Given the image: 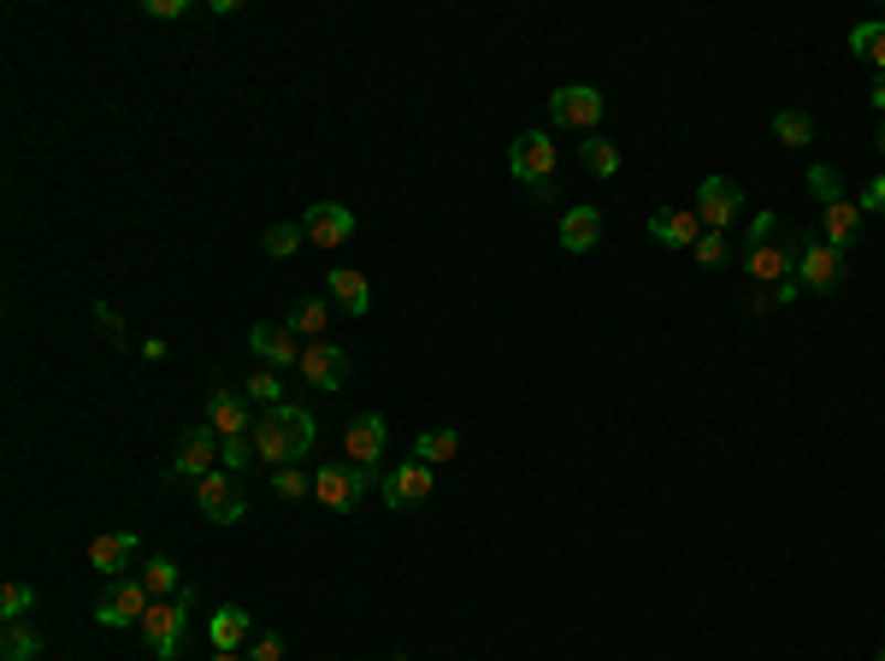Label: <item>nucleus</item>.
Here are the masks:
<instances>
[{"mask_svg":"<svg viewBox=\"0 0 885 661\" xmlns=\"http://www.w3.org/2000/svg\"><path fill=\"white\" fill-rule=\"evenodd\" d=\"M326 326H331V308L319 296H301L296 308H289V331H296V337H313V343H319V331H326Z\"/></svg>","mask_w":885,"mask_h":661,"instance_id":"393cba45","label":"nucleus"},{"mask_svg":"<svg viewBox=\"0 0 885 661\" xmlns=\"http://www.w3.org/2000/svg\"><path fill=\"white\" fill-rule=\"evenodd\" d=\"M142 585L154 590V597H178V590H183L178 585V562H172V555H154V562L142 567Z\"/></svg>","mask_w":885,"mask_h":661,"instance_id":"cd10ccee","label":"nucleus"},{"mask_svg":"<svg viewBox=\"0 0 885 661\" xmlns=\"http://www.w3.org/2000/svg\"><path fill=\"white\" fill-rule=\"evenodd\" d=\"M809 190L821 207H832V201H844V178H839V166H809Z\"/></svg>","mask_w":885,"mask_h":661,"instance_id":"7c9ffc66","label":"nucleus"},{"mask_svg":"<svg viewBox=\"0 0 885 661\" xmlns=\"http://www.w3.org/2000/svg\"><path fill=\"white\" fill-rule=\"evenodd\" d=\"M30 608H36V585H24V579H12L7 590H0V620L7 626H19Z\"/></svg>","mask_w":885,"mask_h":661,"instance_id":"bb28decb","label":"nucleus"},{"mask_svg":"<svg viewBox=\"0 0 885 661\" xmlns=\"http://www.w3.org/2000/svg\"><path fill=\"white\" fill-rule=\"evenodd\" d=\"M207 426L218 437H248L254 431V414H248L243 390H213V396H207Z\"/></svg>","mask_w":885,"mask_h":661,"instance_id":"a211bd4d","label":"nucleus"},{"mask_svg":"<svg viewBox=\"0 0 885 661\" xmlns=\"http://www.w3.org/2000/svg\"><path fill=\"white\" fill-rule=\"evenodd\" d=\"M213 455H218V431L207 426V419H201V426H190L178 437V461H172V479H207V472H218L213 467Z\"/></svg>","mask_w":885,"mask_h":661,"instance_id":"1a4fd4ad","label":"nucleus"},{"mask_svg":"<svg viewBox=\"0 0 885 661\" xmlns=\"http://www.w3.org/2000/svg\"><path fill=\"white\" fill-rule=\"evenodd\" d=\"M243 396H248V402H260V408H284V402H278V396H284V384H278V372H271V366H266V372H260V379H248V390H243Z\"/></svg>","mask_w":885,"mask_h":661,"instance_id":"72a5a7b5","label":"nucleus"},{"mask_svg":"<svg viewBox=\"0 0 885 661\" xmlns=\"http://www.w3.org/2000/svg\"><path fill=\"white\" fill-rule=\"evenodd\" d=\"M218 444H225V472H243L254 461V431L248 437H218Z\"/></svg>","mask_w":885,"mask_h":661,"instance_id":"e433bc0d","label":"nucleus"},{"mask_svg":"<svg viewBox=\"0 0 885 661\" xmlns=\"http://www.w3.org/2000/svg\"><path fill=\"white\" fill-rule=\"evenodd\" d=\"M366 479H372V472L354 467V461H343V467H319V472H313V497L326 502V508H337V514H354V508L366 502Z\"/></svg>","mask_w":885,"mask_h":661,"instance_id":"20e7f679","label":"nucleus"},{"mask_svg":"<svg viewBox=\"0 0 885 661\" xmlns=\"http://www.w3.org/2000/svg\"><path fill=\"white\" fill-rule=\"evenodd\" d=\"M271 490H278L284 502H296V497H313V479H308V472H296V467H278V472H271Z\"/></svg>","mask_w":885,"mask_h":661,"instance_id":"473e14b6","label":"nucleus"},{"mask_svg":"<svg viewBox=\"0 0 885 661\" xmlns=\"http://www.w3.org/2000/svg\"><path fill=\"white\" fill-rule=\"evenodd\" d=\"M797 284L814 296H839V284H844V254L832 248V243H803L797 248Z\"/></svg>","mask_w":885,"mask_h":661,"instance_id":"423d86ee","label":"nucleus"},{"mask_svg":"<svg viewBox=\"0 0 885 661\" xmlns=\"http://www.w3.org/2000/svg\"><path fill=\"white\" fill-rule=\"evenodd\" d=\"M867 100H874V107L885 113V72H874V89H867Z\"/></svg>","mask_w":885,"mask_h":661,"instance_id":"a19ab883","label":"nucleus"},{"mask_svg":"<svg viewBox=\"0 0 885 661\" xmlns=\"http://www.w3.org/2000/svg\"><path fill=\"white\" fill-rule=\"evenodd\" d=\"M0 655H7V661H36V655H42V638L19 620V626H7V643H0Z\"/></svg>","mask_w":885,"mask_h":661,"instance_id":"c85d7f7f","label":"nucleus"},{"mask_svg":"<svg viewBox=\"0 0 885 661\" xmlns=\"http://www.w3.org/2000/svg\"><path fill=\"white\" fill-rule=\"evenodd\" d=\"M874 148H879V154H885V125H879V137H874Z\"/></svg>","mask_w":885,"mask_h":661,"instance_id":"37998d69","label":"nucleus"},{"mask_svg":"<svg viewBox=\"0 0 885 661\" xmlns=\"http://www.w3.org/2000/svg\"><path fill=\"white\" fill-rule=\"evenodd\" d=\"M148 19H183V12H190V0H148Z\"/></svg>","mask_w":885,"mask_h":661,"instance_id":"ea45409f","label":"nucleus"},{"mask_svg":"<svg viewBox=\"0 0 885 661\" xmlns=\"http://www.w3.org/2000/svg\"><path fill=\"white\" fill-rule=\"evenodd\" d=\"M696 260H703L708 273H721V266H726V236H721V231H703V236H696Z\"/></svg>","mask_w":885,"mask_h":661,"instance_id":"c9c22d12","label":"nucleus"},{"mask_svg":"<svg viewBox=\"0 0 885 661\" xmlns=\"http://www.w3.org/2000/svg\"><path fill=\"white\" fill-rule=\"evenodd\" d=\"M190 603H195V590L183 585L178 597H166L154 603L142 615V638H148V650H154L160 661H178V643H183V615H190Z\"/></svg>","mask_w":885,"mask_h":661,"instance_id":"7ed1b4c3","label":"nucleus"},{"mask_svg":"<svg viewBox=\"0 0 885 661\" xmlns=\"http://www.w3.org/2000/svg\"><path fill=\"white\" fill-rule=\"evenodd\" d=\"M744 213V190L732 178H703L696 183V218H703V231H732Z\"/></svg>","mask_w":885,"mask_h":661,"instance_id":"0eeeda50","label":"nucleus"},{"mask_svg":"<svg viewBox=\"0 0 885 661\" xmlns=\"http://www.w3.org/2000/svg\"><path fill=\"white\" fill-rule=\"evenodd\" d=\"M850 47H856L862 60H874L879 72H885V24H856V30H850Z\"/></svg>","mask_w":885,"mask_h":661,"instance_id":"c756f323","label":"nucleus"},{"mask_svg":"<svg viewBox=\"0 0 885 661\" xmlns=\"http://www.w3.org/2000/svg\"><path fill=\"white\" fill-rule=\"evenodd\" d=\"M603 243V213L597 207H567V218H561V248L567 254H585Z\"/></svg>","mask_w":885,"mask_h":661,"instance_id":"aec40b11","label":"nucleus"},{"mask_svg":"<svg viewBox=\"0 0 885 661\" xmlns=\"http://www.w3.org/2000/svg\"><path fill=\"white\" fill-rule=\"evenodd\" d=\"M248 661H284V638L278 632H260L248 643Z\"/></svg>","mask_w":885,"mask_h":661,"instance_id":"4c0bfd02","label":"nucleus"},{"mask_svg":"<svg viewBox=\"0 0 885 661\" xmlns=\"http://www.w3.org/2000/svg\"><path fill=\"white\" fill-rule=\"evenodd\" d=\"M650 236H655L661 248H696L703 218H696V207H655V213H650Z\"/></svg>","mask_w":885,"mask_h":661,"instance_id":"f3484780","label":"nucleus"},{"mask_svg":"<svg viewBox=\"0 0 885 661\" xmlns=\"http://www.w3.org/2000/svg\"><path fill=\"white\" fill-rule=\"evenodd\" d=\"M213 661H248V655H236V650H218Z\"/></svg>","mask_w":885,"mask_h":661,"instance_id":"79ce46f5","label":"nucleus"},{"mask_svg":"<svg viewBox=\"0 0 885 661\" xmlns=\"http://www.w3.org/2000/svg\"><path fill=\"white\" fill-rule=\"evenodd\" d=\"M301 379L313 390H343L349 384V354L337 343H308L301 349Z\"/></svg>","mask_w":885,"mask_h":661,"instance_id":"4468645a","label":"nucleus"},{"mask_svg":"<svg viewBox=\"0 0 885 661\" xmlns=\"http://www.w3.org/2000/svg\"><path fill=\"white\" fill-rule=\"evenodd\" d=\"M248 349L260 354L271 372H284V366H301V349H308V343H301L289 326H254V331H248Z\"/></svg>","mask_w":885,"mask_h":661,"instance_id":"2eb2a0df","label":"nucleus"},{"mask_svg":"<svg viewBox=\"0 0 885 661\" xmlns=\"http://www.w3.org/2000/svg\"><path fill=\"white\" fill-rule=\"evenodd\" d=\"M301 231H308V243L337 248V243H349V236H354V213L337 207V201H313L308 218H301Z\"/></svg>","mask_w":885,"mask_h":661,"instance_id":"dca6fc26","label":"nucleus"},{"mask_svg":"<svg viewBox=\"0 0 885 661\" xmlns=\"http://www.w3.org/2000/svg\"><path fill=\"white\" fill-rule=\"evenodd\" d=\"M508 172H514L520 183H532V190L555 183V137H543V130H525V137L508 148Z\"/></svg>","mask_w":885,"mask_h":661,"instance_id":"39448f33","label":"nucleus"},{"mask_svg":"<svg viewBox=\"0 0 885 661\" xmlns=\"http://www.w3.org/2000/svg\"><path fill=\"white\" fill-rule=\"evenodd\" d=\"M774 137L786 142V148H809V142H814V118H809V113H797V107L774 113Z\"/></svg>","mask_w":885,"mask_h":661,"instance_id":"a878e982","label":"nucleus"},{"mask_svg":"<svg viewBox=\"0 0 885 661\" xmlns=\"http://www.w3.org/2000/svg\"><path fill=\"white\" fill-rule=\"evenodd\" d=\"M148 597H154V590H148L142 579H118V585L107 590V597L95 603V620H100V626H113V632H125V626H142V615L154 608Z\"/></svg>","mask_w":885,"mask_h":661,"instance_id":"6e6552de","label":"nucleus"},{"mask_svg":"<svg viewBox=\"0 0 885 661\" xmlns=\"http://www.w3.org/2000/svg\"><path fill=\"white\" fill-rule=\"evenodd\" d=\"M455 455H461V431L455 426H437V431L414 437V461H425V467H442V461H455Z\"/></svg>","mask_w":885,"mask_h":661,"instance_id":"b1692460","label":"nucleus"},{"mask_svg":"<svg viewBox=\"0 0 885 661\" xmlns=\"http://www.w3.org/2000/svg\"><path fill=\"white\" fill-rule=\"evenodd\" d=\"M744 273L756 284H791L797 278V243L779 231L774 213H756L750 225V254H744Z\"/></svg>","mask_w":885,"mask_h":661,"instance_id":"f03ea898","label":"nucleus"},{"mask_svg":"<svg viewBox=\"0 0 885 661\" xmlns=\"http://www.w3.org/2000/svg\"><path fill=\"white\" fill-rule=\"evenodd\" d=\"M879 661H885V650H879Z\"/></svg>","mask_w":885,"mask_h":661,"instance_id":"a18cd8bd","label":"nucleus"},{"mask_svg":"<svg viewBox=\"0 0 885 661\" xmlns=\"http://www.w3.org/2000/svg\"><path fill=\"white\" fill-rule=\"evenodd\" d=\"M856 207H862V213H885V172H879V178L862 190V201H856Z\"/></svg>","mask_w":885,"mask_h":661,"instance_id":"58836bf2","label":"nucleus"},{"mask_svg":"<svg viewBox=\"0 0 885 661\" xmlns=\"http://www.w3.org/2000/svg\"><path fill=\"white\" fill-rule=\"evenodd\" d=\"M326 290H331V301H337V308H343L349 319H366V308H372L366 273H349V266H343V273H331V278H326Z\"/></svg>","mask_w":885,"mask_h":661,"instance_id":"4be33fe9","label":"nucleus"},{"mask_svg":"<svg viewBox=\"0 0 885 661\" xmlns=\"http://www.w3.org/2000/svg\"><path fill=\"white\" fill-rule=\"evenodd\" d=\"M195 497H201V514H207L213 525H236L248 514V502H243V484L231 479V472H207V479L195 484Z\"/></svg>","mask_w":885,"mask_h":661,"instance_id":"9d476101","label":"nucleus"},{"mask_svg":"<svg viewBox=\"0 0 885 661\" xmlns=\"http://www.w3.org/2000/svg\"><path fill=\"white\" fill-rule=\"evenodd\" d=\"M384 444H390V426H384V414H354V419H349V431H343V449H349V461H354V467L378 472V461H384Z\"/></svg>","mask_w":885,"mask_h":661,"instance_id":"f8f14e48","label":"nucleus"},{"mask_svg":"<svg viewBox=\"0 0 885 661\" xmlns=\"http://www.w3.org/2000/svg\"><path fill=\"white\" fill-rule=\"evenodd\" d=\"M431 484H437V467H425V461H407L396 472H384V502L390 508H419L425 497H431Z\"/></svg>","mask_w":885,"mask_h":661,"instance_id":"ddd939ff","label":"nucleus"},{"mask_svg":"<svg viewBox=\"0 0 885 661\" xmlns=\"http://www.w3.org/2000/svg\"><path fill=\"white\" fill-rule=\"evenodd\" d=\"M136 532H100L95 544H89V567H100V573H118V567H130L136 562Z\"/></svg>","mask_w":885,"mask_h":661,"instance_id":"412c9836","label":"nucleus"},{"mask_svg":"<svg viewBox=\"0 0 885 661\" xmlns=\"http://www.w3.org/2000/svg\"><path fill=\"white\" fill-rule=\"evenodd\" d=\"M585 172L615 178V172H620V148H615V142H603V137H590V142H585Z\"/></svg>","mask_w":885,"mask_h":661,"instance_id":"2f4dec72","label":"nucleus"},{"mask_svg":"<svg viewBox=\"0 0 885 661\" xmlns=\"http://www.w3.org/2000/svg\"><path fill=\"white\" fill-rule=\"evenodd\" d=\"M207 638H213V650H243V643H254V615H248V608H236V603H225L207 620Z\"/></svg>","mask_w":885,"mask_h":661,"instance_id":"6ab92c4d","label":"nucleus"},{"mask_svg":"<svg viewBox=\"0 0 885 661\" xmlns=\"http://www.w3.org/2000/svg\"><path fill=\"white\" fill-rule=\"evenodd\" d=\"M821 236H827V243L839 248V254L856 243V236H862V207H856V201H832L827 218H821Z\"/></svg>","mask_w":885,"mask_h":661,"instance_id":"5701e85b","label":"nucleus"},{"mask_svg":"<svg viewBox=\"0 0 885 661\" xmlns=\"http://www.w3.org/2000/svg\"><path fill=\"white\" fill-rule=\"evenodd\" d=\"M384 661H407V655H384Z\"/></svg>","mask_w":885,"mask_h":661,"instance_id":"c03bdc74","label":"nucleus"},{"mask_svg":"<svg viewBox=\"0 0 885 661\" xmlns=\"http://www.w3.org/2000/svg\"><path fill=\"white\" fill-rule=\"evenodd\" d=\"M550 118L567 130H590L603 118V89H590V83H567V89L550 95Z\"/></svg>","mask_w":885,"mask_h":661,"instance_id":"9b49d317","label":"nucleus"},{"mask_svg":"<svg viewBox=\"0 0 885 661\" xmlns=\"http://www.w3.org/2000/svg\"><path fill=\"white\" fill-rule=\"evenodd\" d=\"M260 243H266V254H296L301 243H308V231H301V225H271Z\"/></svg>","mask_w":885,"mask_h":661,"instance_id":"f704fd0d","label":"nucleus"},{"mask_svg":"<svg viewBox=\"0 0 885 661\" xmlns=\"http://www.w3.org/2000/svg\"><path fill=\"white\" fill-rule=\"evenodd\" d=\"M313 449V414L308 408H266L254 419V455H260L266 467H296L301 455Z\"/></svg>","mask_w":885,"mask_h":661,"instance_id":"f257e3e1","label":"nucleus"}]
</instances>
